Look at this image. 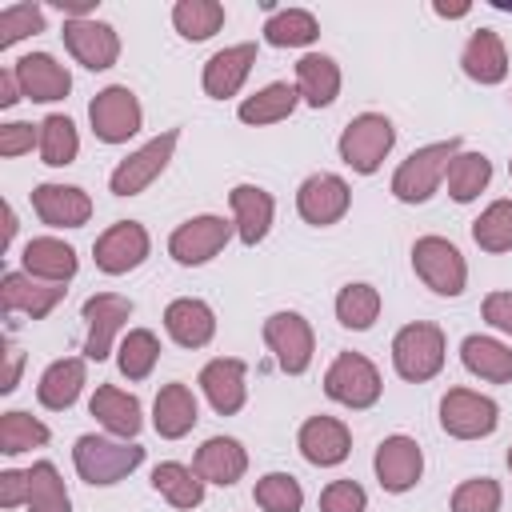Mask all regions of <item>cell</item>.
<instances>
[{
  "instance_id": "obj_1",
  "label": "cell",
  "mask_w": 512,
  "mask_h": 512,
  "mask_svg": "<svg viewBox=\"0 0 512 512\" xmlns=\"http://www.w3.org/2000/svg\"><path fill=\"white\" fill-rule=\"evenodd\" d=\"M72 464H76V476L92 488H112L120 484L124 476H132L140 464H144V448L136 440H120V436H96V432H84L76 444H72Z\"/></svg>"
},
{
  "instance_id": "obj_2",
  "label": "cell",
  "mask_w": 512,
  "mask_h": 512,
  "mask_svg": "<svg viewBox=\"0 0 512 512\" xmlns=\"http://www.w3.org/2000/svg\"><path fill=\"white\" fill-rule=\"evenodd\" d=\"M464 148L460 136H448V140H436V144H424L416 152H408L396 172H392V196L400 204H424L440 192L444 184V172H448V160Z\"/></svg>"
},
{
  "instance_id": "obj_3",
  "label": "cell",
  "mask_w": 512,
  "mask_h": 512,
  "mask_svg": "<svg viewBox=\"0 0 512 512\" xmlns=\"http://www.w3.org/2000/svg\"><path fill=\"white\" fill-rule=\"evenodd\" d=\"M444 360H448V340L444 328L432 320H412L392 336V368L408 384H424L440 376Z\"/></svg>"
},
{
  "instance_id": "obj_4",
  "label": "cell",
  "mask_w": 512,
  "mask_h": 512,
  "mask_svg": "<svg viewBox=\"0 0 512 512\" xmlns=\"http://www.w3.org/2000/svg\"><path fill=\"white\" fill-rule=\"evenodd\" d=\"M392 144H396L392 120H388L384 112H360V116H352V120L344 124V132H340V140H336V152H340V160H344L352 172L372 176V172H380V164L388 160Z\"/></svg>"
},
{
  "instance_id": "obj_5",
  "label": "cell",
  "mask_w": 512,
  "mask_h": 512,
  "mask_svg": "<svg viewBox=\"0 0 512 512\" xmlns=\"http://www.w3.org/2000/svg\"><path fill=\"white\" fill-rule=\"evenodd\" d=\"M412 272L428 292L444 300H456L468 288V260L448 236H420L412 244Z\"/></svg>"
},
{
  "instance_id": "obj_6",
  "label": "cell",
  "mask_w": 512,
  "mask_h": 512,
  "mask_svg": "<svg viewBox=\"0 0 512 512\" xmlns=\"http://www.w3.org/2000/svg\"><path fill=\"white\" fill-rule=\"evenodd\" d=\"M176 144H180V128H168V132L152 136L148 144L132 148V152L112 168L108 192H112V196H140L144 188H152V184L164 176V168L172 164Z\"/></svg>"
},
{
  "instance_id": "obj_7",
  "label": "cell",
  "mask_w": 512,
  "mask_h": 512,
  "mask_svg": "<svg viewBox=\"0 0 512 512\" xmlns=\"http://www.w3.org/2000/svg\"><path fill=\"white\" fill-rule=\"evenodd\" d=\"M380 392H384L380 368L364 352H340L324 372V396L336 400L340 408L364 412L380 400Z\"/></svg>"
},
{
  "instance_id": "obj_8",
  "label": "cell",
  "mask_w": 512,
  "mask_h": 512,
  "mask_svg": "<svg viewBox=\"0 0 512 512\" xmlns=\"http://www.w3.org/2000/svg\"><path fill=\"white\" fill-rule=\"evenodd\" d=\"M236 236V224L216 216V212H200V216H188L184 224L172 228L168 236V256L180 264V268H200L208 260H216L228 240Z\"/></svg>"
},
{
  "instance_id": "obj_9",
  "label": "cell",
  "mask_w": 512,
  "mask_h": 512,
  "mask_svg": "<svg viewBox=\"0 0 512 512\" xmlns=\"http://www.w3.org/2000/svg\"><path fill=\"white\" fill-rule=\"evenodd\" d=\"M260 336H264V344H268V352H272V360H276L280 372H288V376H304V372L312 368V356H316V332H312V324H308L300 312H292V308L272 312V316L264 320Z\"/></svg>"
},
{
  "instance_id": "obj_10",
  "label": "cell",
  "mask_w": 512,
  "mask_h": 512,
  "mask_svg": "<svg viewBox=\"0 0 512 512\" xmlns=\"http://www.w3.org/2000/svg\"><path fill=\"white\" fill-rule=\"evenodd\" d=\"M88 124H92V136L100 144H128L140 128H144V108H140V96L128 88V84H108L92 96L88 104Z\"/></svg>"
},
{
  "instance_id": "obj_11",
  "label": "cell",
  "mask_w": 512,
  "mask_h": 512,
  "mask_svg": "<svg viewBox=\"0 0 512 512\" xmlns=\"http://www.w3.org/2000/svg\"><path fill=\"white\" fill-rule=\"evenodd\" d=\"M132 312H136V304L128 296H120V292H96V296H88L84 308H80V316L88 324L84 360H96V364L108 360L116 352V344H120Z\"/></svg>"
},
{
  "instance_id": "obj_12",
  "label": "cell",
  "mask_w": 512,
  "mask_h": 512,
  "mask_svg": "<svg viewBox=\"0 0 512 512\" xmlns=\"http://www.w3.org/2000/svg\"><path fill=\"white\" fill-rule=\"evenodd\" d=\"M440 428L452 440H484L500 428V404L476 388H448L440 396Z\"/></svg>"
},
{
  "instance_id": "obj_13",
  "label": "cell",
  "mask_w": 512,
  "mask_h": 512,
  "mask_svg": "<svg viewBox=\"0 0 512 512\" xmlns=\"http://www.w3.org/2000/svg\"><path fill=\"white\" fill-rule=\"evenodd\" d=\"M152 252V236L140 220H116L108 224L96 244H92V260L104 276H124V272H136Z\"/></svg>"
},
{
  "instance_id": "obj_14",
  "label": "cell",
  "mask_w": 512,
  "mask_h": 512,
  "mask_svg": "<svg viewBox=\"0 0 512 512\" xmlns=\"http://www.w3.org/2000/svg\"><path fill=\"white\" fill-rule=\"evenodd\" d=\"M348 208H352V188H348V180L336 176V172H312V176H304L300 188H296V212H300V220L312 224V228H332V224H340V220L348 216Z\"/></svg>"
},
{
  "instance_id": "obj_15",
  "label": "cell",
  "mask_w": 512,
  "mask_h": 512,
  "mask_svg": "<svg viewBox=\"0 0 512 512\" xmlns=\"http://www.w3.org/2000/svg\"><path fill=\"white\" fill-rule=\"evenodd\" d=\"M372 472H376V480H380L384 492L404 496V492H412V488L420 484V476H424V452H420V444H416L412 436L392 432V436H384V440L376 444Z\"/></svg>"
},
{
  "instance_id": "obj_16",
  "label": "cell",
  "mask_w": 512,
  "mask_h": 512,
  "mask_svg": "<svg viewBox=\"0 0 512 512\" xmlns=\"http://www.w3.org/2000/svg\"><path fill=\"white\" fill-rule=\"evenodd\" d=\"M64 48L88 72H108L120 60V32L108 20H64Z\"/></svg>"
},
{
  "instance_id": "obj_17",
  "label": "cell",
  "mask_w": 512,
  "mask_h": 512,
  "mask_svg": "<svg viewBox=\"0 0 512 512\" xmlns=\"http://www.w3.org/2000/svg\"><path fill=\"white\" fill-rule=\"evenodd\" d=\"M204 400L212 404V412L220 416H236L248 404V364L240 356H216L200 368L196 376Z\"/></svg>"
},
{
  "instance_id": "obj_18",
  "label": "cell",
  "mask_w": 512,
  "mask_h": 512,
  "mask_svg": "<svg viewBox=\"0 0 512 512\" xmlns=\"http://www.w3.org/2000/svg\"><path fill=\"white\" fill-rule=\"evenodd\" d=\"M256 56H260V48H256L252 40H244V44H228V48L212 52V56L204 60V72H200L204 96H212V100H232V96H240L244 80L252 76Z\"/></svg>"
},
{
  "instance_id": "obj_19",
  "label": "cell",
  "mask_w": 512,
  "mask_h": 512,
  "mask_svg": "<svg viewBox=\"0 0 512 512\" xmlns=\"http://www.w3.org/2000/svg\"><path fill=\"white\" fill-rule=\"evenodd\" d=\"M12 72L20 80L24 100L32 104H56L72 92V72L52 52H24L20 60H12Z\"/></svg>"
},
{
  "instance_id": "obj_20",
  "label": "cell",
  "mask_w": 512,
  "mask_h": 512,
  "mask_svg": "<svg viewBox=\"0 0 512 512\" xmlns=\"http://www.w3.org/2000/svg\"><path fill=\"white\" fill-rule=\"evenodd\" d=\"M296 448H300V456H304L308 464H316V468H336V464H344L348 452H352V432H348L344 420L320 412V416H308V420L300 424Z\"/></svg>"
},
{
  "instance_id": "obj_21",
  "label": "cell",
  "mask_w": 512,
  "mask_h": 512,
  "mask_svg": "<svg viewBox=\"0 0 512 512\" xmlns=\"http://www.w3.org/2000/svg\"><path fill=\"white\" fill-rule=\"evenodd\" d=\"M32 212L48 228H84L92 220V196L76 184H36L32 188Z\"/></svg>"
},
{
  "instance_id": "obj_22",
  "label": "cell",
  "mask_w": 512,
  "mask_h": 512,
  "mask_svg": "<svg viewBox=\"0 0 512 512\" xmlns=\"http://www.w3.org/2000/svg\"><path fill=\"white\" fill-rule=\"evenodd\" d=\"M64 284H44L36 276H28L24 268L16 272H4L0 280V304L8 316H28V320H44L60 300H64Z\"/></svg>"
},
{
  "instance_id": "obj_23",
  "label": "cell",
  "mask_w": 512,
  "mask_h": 512,
  "mask_svg": "<svg viewBox=\"0 0 512 512\" xmlns=\"http://www.w3.org/2000/svg\"><path fill=\"white\" fill-rule=\"evenodd\" d=\"M228 208H232V224H236L240 244L256 248V244L272 232L276 200H272L268 188H260V184H236V188L228 192Z\"/></svg>"
},
{
  "instance_id": "obj_24",
  "label": "cell",
  "mask_w": 512,
  "mask_h": 512,
  "mask_svg": "<svg viewBox=\"0 0 512 512\" xmlns=\"http://www.w3.org/2000/svg\"><path fill=\"white\" fill-rule=\"evenodd\" d=\"M192 468L204 484H216V488H232L236 480H244L248 472V448L236 440V436H208L196 456H192Z\"/></svg>"
},
{
  "instance_id": "obj_25",
  "label": "cell",
  "mask_w": 512,
  "mask_h": 512,
  "mask_svg": "<svg viewBox=\"0 0 512 512\" xmlns=\"http://www.w3.org/2000/svg\"><path fill=\"white\" fill-rule=\"evenodd\" d=\"M460 68L472 84H504L508 80V48L496 28H476L460 48Z\"/></svg>"
},
{
  "instance_id": "obj_26",
  "label": "cell",
  "mask_w": 512,
  "mask_h": 512,
  "mask_svg": "<svg viewBox=\"0 0 512 512\" xmlns=\"http://www.w3.org/2000/svg\"><path fill=\"white\" fill-rule=\"evenodd\" d=\"M200 420V400L188 384L172 380V384H160L156 400H152V428L160 440H184Z\"/></svg>"
},
{
  "instance_id": "obj_27",
  "label": "cell",
  "mask_w": 512,
  "mask_h": 512,
  "mask_svg": "<svg viewBox=\"0 0 512 512\" xmlns=\"http://www.w3.org/2000/svg\"><path fill=\"white\" fill-rule=\"evenodd\" d=\"M20 264L28 276L44 280V284H68L80 272V256L72 244H64L60 236H32L20 248Z\"/></svg>"
},
{
  "instance_id": "obj_28",
  "label": "cell",
  "mask_w": 512,
  "mask_h": 512,
  "mask_svg": "<svg viewBox=\"0 0 512 512\" xmlns=\"http://www.w3.org/2000/svg\"><path fill=\"white\" fill-rule=\"evenodd\" d=\"M88 384V360L84 356H60L52 360L36 380V400L48 412H68Z\"/></svg>"
},
{
  "instance_id": "obj_29",
  "label": "cell",
  "mask_w": 512,
  "mask_h": 512,
  "mask_svg": "<svg viewBox=\"0 0 512 512\" xmlns=\"http://www.w3.org/2000/svg\"><path fill=\"white\" fill-rule=\"evenodd\" d=\"M88 412L96 416V424L108 432V436H120V440H136L140 428H144V408L132 392L116 388V384H100L88 400Z\"/></svg>"
},
{
  "instance_id": "obj_30",
  "label": "cell",
  "mask_w": 512,
  "mask_h": 512,
  "mask_svg": "<svg viewBox=\"0 0 512 512\" xmlns=\"http://www.w3.org/2000/svg\"><path fill=\"white\" fill-rule=\"evenodd\" d=\"M164 332L180 344V348H204L216 336V312L208 300L200 296H176L164 308Z\"/></svg>"
},
{
  "instance_id": "obj_31",
  "label": "cell",
  "mask_w": 512,
  "mask_h": 512,
  "mask_svg": "<svg viewBox=\"0 0 512 512\" xmlns=\"http://www.w3.org/2000/svg\"><path fill=\"white\" fill-rule=\"evenodd\" d=\"M340 84H344L340 64L328 52H304L296 60V92H300V104L328 108V104H336Z\"/></svg>"
},
{
  "instance_id": "obj_32",
  "label": "cell",
  "mask_w": 512,
  "mask_h": 512,
  "mask_svg": "<svg viewBox=\"0 0 512 512\" xmlns=\"http://www.w3.org/2000/svg\"><path fill=\"white\" fill-rule=\"evenodd\" d=\"M460 364L476 376V380H488V384H512V344L496 340V336H484V332H472L460 340Z\"/></svg>"
},
{
  "instance_id": "obj_33",
  "label": "cell",
  "mask_w": 512,
  "mask_h": 512,
  "mask_svg": "<svg viewBox=\"0 0 512 512\" xmlns=\"http://www.w3.org/2000/svg\"><path fill=\"white\" fill-rule=\"evenodd\" d=\"M296 104H300L296 84H288V80H272V84L256 88L252 96H244L240 108H236V116H240V124H248V128H264V124H280V120H288V116L296 112Z\"/></svg>"
},
{
  "instance_id": "obj_34",
  "label": "cell",
  "mask_w": 512,
  "mask_h": 512,
  "mask_svg": "<svg viewBox=\"0 0 512 512\" xmlns=\"http://www.w3.org/2000/svg\"><path fill=\"white\" fill-rule=\"evenodd\" d=\"M444 184H448V196L456 204H472L480 200V192L492 184V160L484 152H456L448 160V172H444Z\"/></svg>"
},
{
  "instance_id": "obj_35",
  "label": "cell",
  "mask_w": 512,
  "mask_h": 512,
  "mask_svg": "<svg viewBox=\"0 0 512 512\" xmlns=\"http://www.w3.org/2000/svg\"><path fill=\"white\" fill-rule=\"evenodd\" d=\"M152 488H156L172 508L188 512V508H200V504H204V488H208V484L196 476V468H188V464H180V460H164V464L152 468Z\"/></svg>"
},
{
  "instance_id": "obj_36",
  "label": "cell",
  "mask_w": 512,
  "mask_h": 512,
  "mask_svg": "<svg viewBox=\"0 0 512 512\" xmlns=\"http://www.w3.org/2000/svg\"><path fill=\"white\" fill-rule=\"evenodd\" d=\"M228 12L220 0H176L172 4V28L180 32V40L188 44H200V40H212L220 28H224Z\"/></svg>"
},
{
  "instance_id": "obj_37",
  "label": "cell",
  "mask_w": 512,
  "mask_h": 512,
  "mask_svg": "<svg viewBox=\"0 0 512 512\" xmlns=\"http://www.w3.org/2000/svg\"><path fill=\"white\" fill-rule=\"evenodd\" d=\"M264 40L272 48H308L320 40V20L308 8H276L264 20Z\"/></svg>"
},
{
  "instance_id": "obj_38",
  "label": "cell",
  "mask_w": 512,
  "mask_h": 512,
  "mask_svg": "<svg viewBox=\"0 0 512 512\" xmlns=\"http://www.w3.org/2000/svg\"><path fill=\"white\" fill-rule=\"evenodd\" d=\"M380 308H384L380 288L368 284V280H352L336 292V320L352 332H368L380 320Z\"/></svg>"
},
{
  "instance_id": "obj_39",
  "label": "cell",
  "mask_w": 512,
  "mask_h": 512,
  "mask_svg": "<svg viewBox=\"0 0 512 512\" xmlns=\"http://www.w3.org/2000/svg\"><path fill=\"white\" fill-rule=\"evenodd\" d=\"M156 360H160V336L152 328H128L120 336V344H116V368H120V376H128L132 384L136 380H148L152 368H156Z\"/></svg>"
},
{
  "instance_id": "obj_40",
  "label": "cell",
  "mask_w": 512,
  "mask_h": 512,
  "mask_svg": "<svg viewBox=\"0 0 512 512\" xmlns=\"http://www.w3.org/2000/svg\"><path fill=\"white\" fill-rule=\"evenodd\" d=\"M40 160L48 164V168H68V164H76V156H80V132H76V124L64 116V112H52V116H44L40 120Z\"/></svg>"
},
{
  "instance_id": "obj_41",
  "label": "cell",
  "mask_w": 512,
  "mask_h": 512,
  "mask_svg": "<svg viewBox=\"0 0 512 512\" xmlns=\"http://www.w3.org/2000/svg\"><path fill=\"white\" fill-rule=\"evenodd\" d=\"M28 512H72V496L52 460H36L28 468Z\"/></svg>"
},
{
  "instance_id": "obj_42",
  "label": "cell",
  "mask_w": 512,
  "mask_h": 512,
  "mask_svg": "<svg viewBox=\"0 0 512 512\" xmlns=\"http://www.w3.org/2000/svg\"><path fill=\"white\" fill-rule=\"evenodd\" d=\"M48 440H52V432H48V424L40 416L20 412V408L0 416V452L4 456H24L32 448H44Z\"/></svg>"
},
{
  "instance_id": "obj_43",
  "label": "cell",
  "mask_w": 512,
  "mask_h": 512,
  "mask_svg": "<svg viewBox=\"0 0 512 512\" xmlns=\"http://www.w3.org/2000/svg\"><path fill=\"white\" fill-rule=\"evenodd\" d=\"M472 240L480 252H512V200H492L476 220H472Z\"/></svg>"
},
{
  "instance_id": "obj_44",
  "label": "cell",
  "mask_w": 512,
  "mask_h": 512,
  "mask_svg": "<svg viewBox=\"0 0 512 512\" xmlns=\"http://www.w3.org/2000/svg\"><path fill=\"white\" fill-rule=\"evenodd\" d=\"M252 500L264 512H300L304 508V488L292 472H264L252 488Z\"/></svg>"
},
{
  "instance_id": "obj_45",
  "label": "cell",
  "mask_w": 512,
  "mask_h": 512,
  "mask_svg": "<svg viewBox=\"0 0 512 512\" xmlns=\"http://www.w3.org/2000/svg\"><path fill=\"white\" fill-rule=\"evenodd\" d=\"M500 504H504L500 480H492V476H472V480H460V484L452 488L448 512H500Z\"/></svg>"
},
{
  "instance_id": "obj_46",
  "label": "cell",
  "mask_w": 512,
  "mask_h": 512,
  "mask_svg": "<svg viewBox=\"0 0 512 512\" xmlns=\"http://www.w3.org/2000/svg\"><path fill=\"white\" fill-rule=\"evenodd\" d=\"M36 32H44V8L40 4H4L0 8V48H12Z\"/></svg>"
},
{
  "instance_id": "obj_47",
  "label": "cell",
  "mask_w": 512,
  "mask_h": 512,
  "mask_svg": "<svg viewBox=\"0 0 512 512\" xmlns=\"http://www.w3.org/2000/svg\"><path fill=\"white\" fill-rule=\"evenodd\" d=\"M368 508V492L356 480H332L320 492V512H364Z\"/></svg>"
},
{
  "instance_id": "obj_48",
  "label": "cell",
  "mask_w": 512,
  "mask_h": 512,
  "mask_svg": "<svg viewBox=\"0 0 512 512\" xmlns=\"http://www.w3.org/2000/svg\"><path fill=\"white\" fill-rule=\"evenodd\" d=\"M32 148H40V124H28V120L0 124V156L16 160V156H24Z\"/></svg>"
},
{
  "instance_id": "obj_49",
  "label": "cell",
  "mask_w": 512,
  "mask_h": 512,
  "mask_svg": "<svg viewBox=\"0 0 512 512\" xmlns=\"http://www.w3.org/2000/svg\"><path fill=\"white\" fill-rule=\"evenodd\" d=\"M480 316L488 320V328L512 340V292H488L480 304Z\"/></svg>"
},
{
  "instance_id": "obj_50",
  "label": "cell",
  "mask_w": 512,
  "mask_h": 512,
  "mask_svg": "<svg viewBox=\"0 0 512 512\" xmlns=\"http://www.w3.org/2000/svg\"><path fill=\"white\" fill-rule=\"evenodd\" d=\"M28 504V468H4L0 472V508H24Z\"/></svg>"
},
{
  "instance_id": "obj_51",
  "label": "cell",
  "mask_w": 512,
  "mask_h": 512,
  "mask_svg": "<svg viewBox=\"0 0 512 512\" xmlns=\"http://www.w3.org/2000/svg\"><path fill=\"white\" fill-rule=\"evenodd\" d=\"M52 8L64 20H92L96 16V0H52Z\"/></svg>"
},
{
  "instance_id": "obj_52",
  "label": "cell",
  "mask_w": 512,
  "mask_h": 512,
  "mask_svg": "<svg viewBox=\"0 0 512 512\" xmlns=\"http://www.w3.org/2000/svg\"><path fill=\"white\" fill-rule=\"evenodd\" d=\"M24 100V92H20V80H16V72H12V64L0 72V108H16Z\"/></svg>"
},
{
  "instance_id": "obj_53",
  "label": "cell",
  "mask_w": 512,
  "mask_h": 512,
  "mask_svg": "<svg viewBox=\"0 0 512 512\" xmlns=\"http://www.w3.org/2000/svg\"><path fill=\"white\" fill-rule=\"evenodd\" d=\"M20 372H24V352H20V348H8V372H4V384H0V392H4V396H8V392H16Z\"/></svg>"
},
{
  "instance_id": "obj_54",
  "label": "cell",
  "mask_w": 512,
  "mask_h": 512,
  "mask_svg": "<svg viewBox=\"0 0 512 512\" xmlns=\"http://www.w3.org/2000/svg\"><path fill=\"white\" fill-rule=\"evenodd\" d=\"M432 12H436V16H444V20H460V16H468V12H472V4H432Z\"/></svg>"
},
{
  "instance_id": "obj_55",
  "label": "cell",
  "mask_w": 512,
  "mask_h": 512,
  "mask_svg": "<svg viewBox=\"0 0 512 512\" xmlns=\"http://www.w3.org/2000/svg\"><path fill=\"white\" fill-rule=\"evenodd\" d=\"M16 208L12 204H4V248H12V240H16Z\"/></svg>"
},
{
  "instance_id": "obj_56",
  "label": "cell",
  "mask_w": 512,
  "mask_h": 512,
  "mask_svg": "<svg viewBox=\"0 0 512 512\" xmlns=\"http://www.w3.org/2000/svg\"><path fill=\"white\" fill-rule=\"evenodd\" d=\"M508 472H512V444H508Z\"/></svg>"
},
{
  "instance_id": "obj_57",
  "label": "cell",
  "mask_w": 512,
  "mask_h": 512,
  "mask_svg": "<svg viewBox=\"0 0 512 512\" xmlns=\"http://www.w3.org/2000/svg\"><path fill=\"white\" fill-rule=\"evenodd\" d=\"M508 176H512V160H508Z\"/></svg>"
}]
</instances>
